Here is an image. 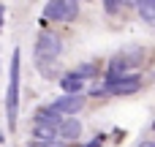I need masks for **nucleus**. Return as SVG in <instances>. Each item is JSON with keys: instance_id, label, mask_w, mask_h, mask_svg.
I'll return each mask as SVG.
<instances>
[{"instance_id": "1", "label": "nucleus", "mask_w": 155, "mask_h": 147, "mask_svg": "<svg viewBox=\"0 0 155 147\" xmlns=\"http://www.w3.org/2000/svg\"><path fill=\"white\" fill-rule=\"evenodd\" d=\"M60 52H63V41L57 33H46V30L38 33L33 55H35V65L44 68V74H49V63H54L60 57Z\"/></svg>"}, {"instance_id": "2", "label": "nucleus", "mask_w": 155, "mask_h": 147, "mask_svg": "<svg viewBox=\"0 0 155 147\" xmlns=\"http://www.w3.org/2000/svg\"><path fill=\"white\" fill-rule=\"evenodd\" d=\"M16 109H19V49H14L11 71H8V93H5V115H8V131L16 128Z\"/></svg>"}, {"instance_id": "3", "label": "nucleus", "mask_w": 155, "mask_h": 147, "mask_svg": "<svg viewBox=\"0 0 155 147\" xmlns=\"http://www.w3.org/2000/svg\"><path fill=\"white\" fill-rule=\"evenodd\" d=\"M142 76L139 74H125V76H106L101 90L98 93H106V95H131L136 90H142Z\"/></svg>"}, {"instance_id": "4", "label": "nucleus", "mask_w": 155, "mask_h": 147, "mask_svg": "<svg viewBox=\"0 0 155 147\" xmlns=\"http://www.w3.org/2000/svg\"><path fill=\"white\" fill-rule=\"evenodd\" d=\"M142 60H144V49H142V46H131V49L120 52L117 57H112L106 76H125V74H134L131 68H136Z\"/></svg>"}, {"instance_id": "5", "label": "nucleus", "mask_w": 155, "mask_h": 147, "mask_svg": "<svg viewBox=\"0 0 155 147\" xmlns=\"http://www.w3.org/2000/svg\"><path fill=\"white\" fill-rule=\"evenodd\" d=\"M76 14H79V3H74V0H49L44 5V16L46 19L71 22V19H76Z\"/></svg>"}, {"instance_id": "6", "label": "nucleus", "mask_w": 155, "mask_h": 147, "mask_svg": "<svg viewBox=\"0 0 155 147\" xmlns=\"http://www.w3.org/2000/svg\"><path fill=\"white\" fill-rule=\"evenodd\" d=\"M60 117L63 115H76V112H82V106H84V98L82 95H60L54 104H49Z\"/></svg>"}, {"instance_id": "7", "label": "nucleus", "mask_w": 155, "mask_h": 147, "mask_svg": "<svg viewBox=\"0 0 155 147\" xmlns=\"http://www.w3.org/2000/svg\"><path fill=\"white\" fill-rule=\"evenodd\" d=\"M84 82H87V79H82L76 71H68V74H63V76H60L63 95H82V90H84Z\"/></svg>"}, {"instance_id": "8", "label": "nucleus", "mask_w": 155, "mask_h": 147, "mask_svg": "<svg viewBox=\"0 0 155 147\" xmlns=\"http://www.w3.org/2000/svg\"><path fill=\"white\" fill-rule=\"evenodd\" d=\"M79 136H82V123H79L76 117H65V120L60 123V128H57V139L74 142V139H79Z\"/></svg>"}, {"instance_id": "9", "label": "nucleus", "mask_w": 155, "mask_h": 147, "mask_svg": "<svg viewBox=\"0 0 155 147\" xmlns=\"http://www.w3.org/2000/svg\"><path fill=\"white\" fill-rule=\"evenodd\" d=\"M33 136H35V142L52 145V142L57 139V128H46V125H33Z\"/></svg>"}, {"instance_id": "10", "label": "nucleus", "mask_w": 155, "mask_h": 147, "mask_svg": "<svg viewBox=\"0 0 155 147\" xmlns=\"http://www.w3.org/2000/svg\"><path fill=\"white\" fill-rule=\"evenodd\" d=\"M136 8H139V14H142V19H147V22H155V0H142V3H136Z\"/></svg>"}, {"instance_id": "11", "label": "nucleus", "mask_w": 155, "mask_h": 147, "mask_svg": "<svg viewBox=\"0 0 155 147\" xmlns=\"http://www.w3.org/2000/svg\"><path fill=\"white\" fill-rule=\"evenodd\" d=\"M76 74H79L82 79H90V76H95V65H93V63H87V65H79V68H76Z\"/></svg>"}, {"instance_id": "12", "label": "nucleus", "mask_w": 155, "mask_h": 147, "mask_svg": "<svg viewBox=\"0 0 155 147\" xmlns=\"http://www.w3.org/2000/svg\"><path fill=\"white\" fill-rule=\"evenodd\" d=\"M125 3H114V0H109V3H104V11H109V14H114V11H120Z\"/></svg>"}, {"instance_id": "13", "label": "nucleus", "mask_w": 155, "mask_h": 147, "mask_svg": "<svg viewBox=\"0 0 155 147\" xmlns=\"http://www.w3.org/2000/svg\"><path fill=\"white\" fill-rule=\"evenodd\" d=\"M101 145H104V136H98V139H93V142H90L87 147H101Z\"/></svg>"}, {"instance_id": "14", "label": "nucleus", "mask_w": 155, "mask_h": 147, "mask_svg": "<svg viewBox=\"0 0 155 147\" xmlns=\"http://www.w3.org/2000/svg\"><path fill=\"white\" fill-rule=\"evenodd\" d=\"M139 147H155V142H142Z\"/></svg>"}, {"instance_id": "15", "label": "nucleus", "mask_w": 155, "mask_h": 147, "mask_svg": "<svg viewBox=\"0 0 155 147\" xmlns=\"http://www.w3.org/2000/svg\"><path fill=\"white\" fill-rule=\"evenodd\" d=\"M3 11H5V8H3V5H0V27H3Z\"/></svg>"}, {"instance_id": "16", "label": "nucleus", "mask_w": 155, "mask_h": 147, "mask_svg": "<svg viewBox=\"0 0 155 147\" xmlns=\"http://www.w3.org/2000/svg\"><path fill=\"white\" fill-rule=\"evenodd\" d=\"M153 128H155V123H153Z\"/></svg>"}]
</instances>
